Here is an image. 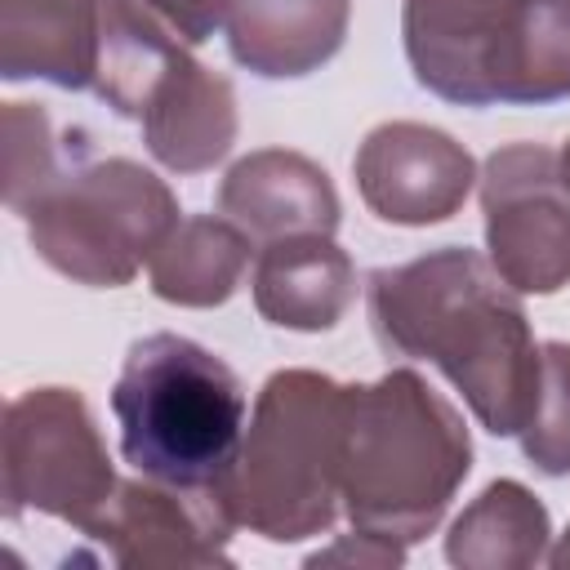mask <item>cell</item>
Returning <instances> with one entry per match:
<instances>
[{"label": "cell", "mask_w": 570, "mask_h": 570, "mask_svg": "<svg viewBox=\"0 0 570 570\" xmlns=\"http://www.w3.org/2000/svg\"><path fill=\"white\" fill-rule=\"evenodd\" d=\"M557 169H561V183H566V191H570V138H566L561 151H557Z\"/></svg>", "instance_id": "cell-25"}, {"label": "cell", "mask_w": 570, "mask_h": 570, "mask_svg": "<svg viewBox=\"0 0 570 570\" xmlns=\"http://www.w3.org/2000/svg\"><path fill=\"white\" fill-rule=\"evenodd\" d=\"M218 209L263 245L307 232L334 236L343 218L330 174L312 156L289 147H263L240 156L218 183Z\"/></svg>", "instance_id": "cell-12"}, {"label": "cell", "mask_w": 570, "mask_h": 570, "mask_svg": "<svg viewBox=\"0 0 570 570\" xmlns=\"http://www.w3.org/2000/svg\"><path fill=\"white\" fill-rule=\"evenodd\" d=\"M517 436L534 472L570 476V343H539V392Z\"/></svg>", "instance_id": "cell-21"}, {"label": "cell", "mask_w": 570, "mask_h": 570, "mask_svg": "<svg viewBox=\"0 0 570 570\" xmlns=\"http://www.w3.org/2000/svg\"><path fill=\"white\" fill-rule=\"evenodd\" d=\"M552 517L534 490L512 476L490 481L450 525L445 561L454 570H530L548 561Z\"/></svg>", "instance_id": "cell-16"}, {"label": "cell", "mask_w": 570, "mask_h": 570, "mask_svg": "<svg viewBox=\"0 0 570 570\" xmlns=\"http://www.w3.org/2000/svg\"><path fill=\"white\" fill-rule=\"evenodd\" d=\"M485 258L517 294H557L570 285V191L557 151L543 142L494 147L481 165Z\"/></svg>", "instance_id": "cell-7"}, {"label": "cell", "mask_w": 570, "mask_h": 570, "mask_svg": "<svg viewBox=\"0 0 570 570\" xmlns=\"http://www.w3.org/2000/svg\"><path fill=\"white\" fill-rule=\"evenodd\" d=\"M521 0H401L414 80L454 107H499L494 80Z\"/></svg>", "instance_id": "cell-10"}, {"label": "cell", "mask_w": 570, "mask_h": 570, "mask_svg": "<svg viewBox=\"0 0 570 570\" xmlns=\"http://www.w3.org/2000/svg\"><path fill=\"white\" fill-rule=\"evenodd\" d=\"M494 98L499 107H548L570 98V0H521Z\"/></svg>", "instance_id": "cell-19"}, {"label": "cell", "mask_w": 570, "mask_h": 570, "mask_svg": "<svg viewBox=\"0 0 570 570\" xmlns=\"http://www.w3.org/2000/svg\"><path fill=\"white\" fill-rule=\"evenodd\" d=\"M31 249L58 276L89 289H120L183 223L160 174L129 156H67L58 178L22 209Z\"/></svg>", "instance_id": "cell-5"}, {"label": "cell", "mask_w": 570, "mask_h": 570, "mask_svg": "<svg viewBox=\"0 0 570 570\" xmlns=\"http://www.w3.org/2000/svg\"><path fill=\"white\" fill-rule=\"evenodd\" d=\"M187 49L191 45H205L218 27H223V9L227 0H142Z\"/></svg>", "instance_id": "cell-23"}, {"label": "cell", "mask_w": 570, "mask_h": 570, "mask_svg": "<svg viewBox=\"0 0 570 570\" xmlns=\"http://www.w3.org/2000/svg\"><path fill=\"white\" fill-rule=\"evenodd\" d=\"M4 512H45L80 534L111 503L120 476L76 387H27L4 405L0 432Z\"/></svg>", "instance_id": "cell-6"}, {"label": "cell", "mask_w": 570, "mask_h": 570, "mask_svg": "<svg viewBox=\"0 0 570 570\" xmlns=\"http://www.w3.org/2000/svg\"><path fill=\"white\" fill-rule=\"evenodd\" d=\"M468 472V423L419 370H387L374 383H347L338 490L356 530L405 548L428 539Z\"/></svg>", "instance_id": "cell-2"}, {"label": "cell", "mask_w": 570, "mask_h": 570, "mask_svg": "<svg viewBox=\"0 0 570 570\" xmlns=\"http://www.w3.org/2000/svg\"><path fill=\"white\" fill-rule=\"evenodd\" d=\"M347 383L321 370H276L254 401L223 503L236 525L267 543L325 534L343 508Z\"/></svg>", "instance_id": "cell-4"}, {"label": "cell", "mask_w": 570, "mask_h": 570, "mask_svg": "<svg viewBox=\"0 0 570 570\" xmlns=\"http://www.w3.org/2000/svg\"><path fill=\"white\" fill-rule=\"evenodd\" d=\"M307 566H352V570H396L405 566V543L396 539H383V534H370V530H352L343 534L338 543L321 548L307 557Z\"/></svg>", "instance_id": "cell-22"}, {"label": "cell", "mask_w": 570, "mask_h": 570, "mask_svg": "<svg viewBox=\"0 0 570 570\" xmlns=\"http://www.w3.org/2000/svg\"><path fill=\"white\" fill-rule=\"evenodd\" d=\"M352 0H227L223 36L232 58L263 80L321 71L347 40Z\"/></svg>", "instance_id": "cell-14"}, {"label": "cell", "mask_w": 570, "mask_h": 570, "mask_svg": "<svg viewBox=\"0 0 570 570\" xmlns=\"http://www.w3.org/2000/svg\"><path fill=\"white\" fill-rule=\"evenodd\" d=\"M374 338L410 361L436 365L490 436H517L539 392V343L521 294L468 245H445L365 285Z\"/></svg>", "instance_id": "cell-1"}, {"label": "cell", "mask_w": 570, "mask_h": 570, "mask_svg": "<svg viewBox=\"0 0 570 570\" xmlns=\"http://www.w3.org/2000/svg\"><path fill=\"white\" fill-rule=\"evenodd\" d=\"M249 294L267 325L321 334L347 316L356 298V267L334 236H281L258 249Z\"/></svg>", "instance_id": "cell-13"}, {"label": "cell", "mask_w": 570, "mask_h": 570, "mask_svg": "<svg viewBox=\"0 0 570 570\" xmlns=\"http://www.w3.org/2000/svg\"><path fill=\"white\" fill-rule=\"evenodd\" d=\"M98 13H102V45H98L94 89L116 116L138 120L151 85L187 45L142 0H98Z\"/></svg>", "instance_id": "cell-18"}, {"label": "cell", "mask_w": 570, "mask_h": 570, "mask_svg": "<svg viewBox=\"0 0 570 570\" xmlns=\"http://www.w3.org/2000/svg\"><path fill=\"white\" fill-rule=\"evenodd\" d=\"M0 160H4V205L22 214L40 187L58 178L67 165V151L53 134V120L40 102H4L0 111Z\"/></svg>", "instance_id": "cell-20"}, {"label": "cell", "mask_w": 570, "mask_h": 570, "mask_svg": "<svg viewBox=\"0 0 570 570\" xmlns=\"http://www.w3.org/2000/svg\"><path fill=\"white\" fill-rule=\"evenodd\" d=\"M249 258L254 236L240 223H232L227 214H191L151 254L147 281L151 294L174 307H223L240 289Z\"/></svg>", "instance_id": "cell-17"}, {"label": "cell", "mask_w": 570, "mask_h": 570, "mask_svg": "<svg viewBox=\"0 0 570 570\" xmlns=\"http://www.w3.org/2000/svg\"><path fill=\"white\" fill-rule=\"evenodd\" d=\"M236 521L223 494L160 485L151 476L120 481L85 539H98L125 570H205L232 566L227 539Z\"/></svg>", "instance_id": "cell-9"}, {"label": "cell", "mask_w": 570, "mask_h": 570, "mask_svg": "<svg viewBox=\"0 0 570 570\" xmlns=\"http://www.w3.org/2000/svg\"><path fill=\"white\" fill-rule=\"evenodd\" d=\"M352 174L365 209L392 227L450 223L481 178L472 151L423 120L374 125L352 156Z\"/></svg>", "instance_id": "cell-8"}, {"label": "cell", "mask_w": 570, "mask_h": 570, "mask_svg": "<svg viewBox=\"0 0 570 570\" xmlns=\"http://www.w3.org/2000/svg\"><path fill=\"white\" fill-rule=\"evenodd\" d=\"M111 414L138 476L223 494L245 436V387L223 356L169 330L129 343Z\"/></svg>", "instance_id": "cell-3"}, {"label": "cell", "mask_w": 570, "mask_h": 570, "mask_svg": "<svg viewBox=\"0 0 570 570\" xmlns=\"http://www.w3.org/2000/svg\"><path fill=\"white\" fill-rule=\"evenodd\" d=\"M548 566H552V570H570V525H566V534L548 548Z\"/></svg>", "instance_id": "cell-24"}, {"label": "cell", "mask_w": 570, "mask_h": 570, "mask_svg": "<svg viewBox=\"0 0 570 570\" xmlns=\"http://www.w3.org/2000/svg\"><path fill=\"white\" fill-rule=\"evenodd\" d=\"M102 13L98 0H0V76L94 89Z\"/></svg>", "instance_id": "cell-15"}, {"label": "cell", "mask_w": 570, "mask_h": 570, "mask_svg": "<svg viewBox=\"0 0 570 570\" xmlns=\"http://www.w3.org/2000/svg\"><path fill=\"white\" fill-rule=\"evenodd\" d=\"M138 125L156 165H165L169 174H205L236 142V89L227 76L178 49V58L151 85Z\"/></svg>", "instance_id": "cell-11"}]
</instances>
